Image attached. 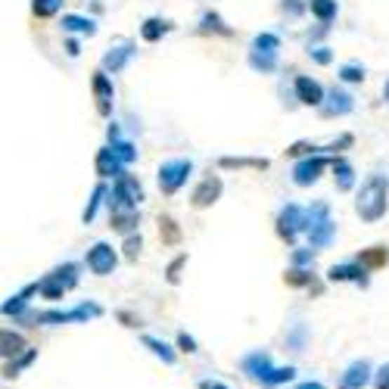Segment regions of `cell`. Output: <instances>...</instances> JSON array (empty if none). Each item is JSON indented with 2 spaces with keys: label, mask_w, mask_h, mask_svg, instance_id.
Returning a JSON list of instances; mask_svg holds the SVG:
<instances>
[{
  "label": "cell",
  "mask_w": 389,
  "mask_h": 389,
  "mask_svg": "<svg viewBox=\"0 0 389 389\" xmlns=\"http://www.w3.org/2000/svg\"><path fill=\"white\" fill-rule=\"evenodd\" d=\"M386 203H389V181L386 175H367L362 190H358V199H355V212L358 218L374 225L386 215Z\"/></svg>",
  "instance_id": "cell-1"
},
{
  "label": "cell",
  "mask_w": 389,
  "mask_h": 389,
  "mask_svg": "<svg viewBox=\"0 0 389 389\" xmlns=\"http://www.w3.org/2000/svg\"><path fill=\"white\" fill-rule=\"evenodd\" d=\"M305 234L312 240L315 249H324L334 243V234H336V225L330 221V209L327 203H315L308 206V225H305Z\"/></svg>",
  "instance_id": "cell-2"
},
{
  "label": "cell",
  "mask_w": 389,
  "mask_h": 389,
  "mask_svg": "<svg viewBox=\"0 0 389 389\" xmlns=\"http://www.w3.org/2000/svg\"><path fill=\"white\" fill-rule=\"evenodd\" d=\"M277 50H280V38L271 32L256 34L249 50V66L256 72H275L277 69Z\"/></svg>",
  "instance_id": "cell-3"
},
{
  "label": "cell",
  "mask_w": 389,
  "mask_h": 389,
  "mask_svg": "<svg viewBox=\"0 0 389 389\" xmlns=\"http://www.w3.org/2000/svg\"><path fill=\"white\" fill-rule=\"evenodd\" d=\"M143 199V187L134 175H119L115 178V187H112V199H110V209L119 212V209H138V203Z\"/></svg>",
  "instance_id": "cell-4"
},
{
  "label": "cell",
  "mask_w": 389,
  "mask_h": 389,
  "mask_svg": "<svg viewBox=\"0 0 389 389\" xmlns=\"http://www.w3.org/2000/svg\"><path fill=\"white\" fill-rule=\"evenodd\" d=\"M190 171H193V162L190 159H169V162H162L159 165V190L165 193V197L178 193L187 184Z\"/></svg>",
  "instance_id": "cell-5"
},
{
  "label": "cell",
  "mask_w": 389,
  "mask_h": 389,
  "mask_svg": "<svg viewBox=\"0 0 389 389\" xmlns=\"http://www.w3.org/2000/svg\"><path fill=\"white\" fill-rule=\"evenodd\" d=\"M243 367H246L249 377L265 380V383H284V380L293 377V367H277V371H275L265 352H256V355H249L246 362H243Z\"/></svg>",
  "instance_id": "cell-6"
},
{
  "label": "cell",
  "mask_w": 389,
  "mask_h": 389,
  "mask_svg": "<svg viewBox=\"0 0 389 389\" xmlns=\"http://www.w3.org/2000/svg\"><path fill=\"white\" fill-rule=\"evenodd\" d=\"M305 225H308V209H302L296 203H286L284 209H280V215H277V234L284 237L286 243L296 240V234H299V230H305Z\"/></svg>",
  "instance_id": "cell-7"
},
{
  "label": "cell",
  "mask_w": 389,
  "mask_h": 389,
  "mask_svg": "<svg viewBox=\"0 0 389 389\" xmlns=\"http://www.w3.org/2000/svg\"><path fill=\"white\" fill-rule=\"evenodd\" d=\"M115 249L110 246V243H93L91 252H88V268L93 271V275H100V277H106V275H112L115 271Z\"/></svg>",
  "instance_id": "cell-8"
},
{
  "label": "cell",
  "mask_w": 389,
  "mask_h": 389,
  "mask_svg": "<svg viewBox=\"0 0 389 389\" xmlns=\"http://www.w3.org/2000/svg\"><path fill=\"white\" fill-rule=\"evenodd\" d=\"M324 169H327V159H324V156H308V159L296 162V169H293V184H299V187L315 184Z\"/></svg>",
  "instance_id": "cell-9"
},
{
  "label": "cell",
  "mask_w": 389,
  "mask_h": 389,
  "mask_svg": "<svg viewBox=\"0 0 389 389\" xmlns=\"http://www.w3.org/2000/svg\"><path fill=\"white\" fill-rule=\"evenodd\" d=\"M296 97L302 100L305 106H324V88L315 78H308V75H296Z\"/></svg>",
  "instance_id": "cell-10"
},
{
  "label": "cell",
  "mask_w": 389,
  "mask_h": 389,
  "mask_svg": "<svg viewBox=\"0 0 389 389\" xmlns=\"http://www.w3.org/2000/svg\"><path fill=\"white\" fill-rule=\"evenodd\" d=\"M91 88H93V97H97L100 115H110V110H112V81H110V75H106V72H97L93 81H91Z\"/></svg>",
  "instance_id": "cell-11"
},
{
  "label": "cell",
  "mask_w": 389,
  "mask_h": 389,
  "mask_svg": "<svg viewBox=\"0 0 389 389\" xmlns=\"http://www.w3.org/2000/svg\"><path fill=\"white\" fill-rule=\"evenodd\" d=\"M97 175L100 178H119V175H125V162L115 156L112 147H103L97 153Z\"/></svg>",
  "instance_id": "cell-12"
},
{
  "label": "cell",
  "mask_w": 389,
  "mask_h": 389,
  "mask_svg": "<svg viewBox=\"0 0 389 389\" xmlns=\"http://www.w3.org/2000/svg\"><path fill=\"white\" fill-rule=\"evenodd\" d=\"M221 197V178H206V181H199V187H197V190H193V206H197V209H206V206H212L215 203V199H218Z\"/></svg>",
  "instance_id": "cell-13"
},
{
  "label": "cell",
  "mask_w": 389,
  "mask_h": 389,
  "mask_svg": "<svg viewBox=\"0 0 389 389\" xmlns=\"http://www.w3.org/2000/svg\"><path fill=\"white\" fill-rule=\"evenodd\" d=\"M134 56V44H119V47H112L110 53L103 56V69L106 72H121L128 66V60Z\"/></svg>",
  "instance_id": "cell-14"
},
{
  "label": "cell",
  "mask_w": 389,
  "mask_h": 389,
  "mask_svg": "<svg viewBox=\"0 0 389 389\" xmlns=\"http://www.w3.org/2000/svg\"><path fill=\"white\" fill-rule=\"evenodd\" d=\"M138 225H140L138 209H119V212L110 215V228L119 230V234H131V230L138 228Z\"/></svg>",
  "instance_id": "cell-15"
},
{
  "label": "cell",
  "mask_w": 389,
  "mask_h": 389,
  "mask_svg": "<svg viewBox=\"0 0 389 389\" xmlns=\"http://www.w3.org/2000/svg\"><path fill=\"white\" fill-rule=\"evenodd\" d=\"M330 280H355V284H367V268L364 265H334L330 268Z\"/></svg>",
  "instance_id": "cell-16"
},
{
  "label": "cell",
  "mask_w": 389,
  "mask_h": 389,
  "mask_svg": "<svg viewBox=\"0 0 389 389\" xmlns=\"http://www.w3.org/2000/svg\"><path fill=\"white\" fill-rule=\"evenodd\" d=\"M330 103H324V115L327 119H334V115H345V112H352V97L349 93H343V91H330Z\"/></svg>",
  "instance_id": "cell-17"
},
{
  "label": "cell",
  "mask_w": 389,
  "mask_h": 389,
  "mask_svg": "<svg viewBox=\"0 0 389 389\" xmlns=\"http://www.w3.org/2000/svg\"><path fill=\"white\" fill-rule=\"evenodd\" d=\"M386 262H389V249L386 246H371V249L358 252V265H364V268H383Z\"/></svg>",
  "instance_id": "cell-18"
},
{
  "label": "cell",
  "mask_w": 389,
  "mask_h": 389,
  "mask_svg": "<svg viewBox=\"0 0 389 389\" xmlns=\"http://www.w3.org/2000/svg\"><path fill=\"white\" fill-rule=\"evenodd\" d=\"M367 383V364L364 362H355L345 371V377H343V389H362Z\"/></svg>",
  "instance_id": "cell-19"
},
{
  "label": "cell",
  "mask_w": 389,
  "mask_h": 389,
  "mask_svg": "<svg viewBox=\"0 0 389 389\" xmlns=\"http://www.w3.org/2000/svg\"><path fill=\"white\" fill-rule=\"evenodd\" d=\"M334 175H336V187L340 190H352L355 187V171L345 159H334Z\"/></svg>",
  "instance_id": "cell-20"
},
{
  "label": "cell",
  "mask_w": 389,
  "mask_h": 389,
  "mask_svg": "<svg viewBox=\"0 0 389 389\" xmlns=\"http://www.w3.org/2000/svg\"><path fill=\"white\" fill-rule=\"evenodd\" d=\"M165 32H169V22H165V19H147V22L140 25V38L147 41V44H156Z\"/></svg>",
  "instance_id": "cell-21"
},
{
  "label": "cell",
  "mask_w": 389,
  "mask_h": 389,
  "mask_svg": "<svg viewBox=\"0 0 389 389\" xmlns=\"http://www.w3.org/2000/svg\"><path fill=\"white\" fill-rule=\"evenodd\" d=\"M308 10H312L324 25H327V22H334V19H336V0H308Z\"/></svg>",
  "instance_id": "cell-22"
},
{
  "label": "cell",
  "mask_w": 389,
  "mask_h": 389,
  "mask_svg": "<svg viewBox=\"0 0 389 389\" xmlns=\"http://www.w3.org/2000/svg\"><path fill=\"white\" fill-rule=\"evenodd\" d=\"M62 28L66 32H78V34H91L97 32V25H93V19H84V16H62Z\"/></svg>",
  "instance_id": "cell-23"
},
{
  "label": "cell",
  "mask_w": 389,
  "mask_h": 389,
  "mask_svg": "<svg viewBox=\"0 0 389 389\" xmlns=\"http://www.w3.org/2000/svg\"><path fill=\"white\" fill-rule=\"evenodd\" d=\"M112 150H115V156H119V159L121 162H125V165H131L134 159H138V150H134V143L131 140H112Z\"/></svg>",
  "instance_id": "cell-24"
},
{
  "label": "cell",
  "mask_w": 389,
  "mask_h": 389,
  "mask_svg": "<svg viewBox=\"0 0 389 389\" xmlns=\"http://www.w3.org/2000/svg\"><path fill=\"white\" fill-rule=\"evenodd\" d=\"M199 32L209 34V32H218V34H230V28H225V22H221L218 13H206L203 22H199Z\"/></svg>",
  "instance_id": "cell-25"
},
{
  "label": "cell",
  "mask_w": 389,
  "mask_h": 389,
  "mask_svg": "<svg viewBox=\"0 0 389 389\" xmlns=\"http://www.w3.org/2000/svg\"><path fill=\"white\" fill-rule=\"evenodd\" d=\"M60 6H62V0H32V13H34V16H41V19L60 13Z\"/></svg>",
  "instance_id": "cell-26"
},
{
  "label": "cell",
  "mask_w": 389,
  "mask_h": 389,
  "mask_svg": "<svg viewBox=\"0 0 389 389\" xmlns=\"http://www.w3.org/2000/svg\"><path fill=\"white\" fill-rule=\"evenodd\" d=\"M103 197H106V187H103V184H97V187H93L91 203H88V209H84V215H81L84 225H91V221H93V215H97V206L103 203Z\"/></svg>",
  "instance_id": "cell-27"
},
{
  "label": "cell",
  "mask_w": 389,
  "mask_h": 389,
  "mask_svg": "<svg viewBox=\"0 0 389 389\" xmlns=\"http://www.w3.org/2000/svg\"><path fill=\"white\" fill-rule=\"evenodd\" d=\"M340 78L349 84H362L364 81V66H358V62H345L340 66Z\"/></svg>",
  "instance_id": "cell-28"
},
{
  "label": "cell",
  "mask_w": 389,
  "mask_h": 389,
  "mask_svg": "<svg viewBox=\"0 0 389 389\" xmlns=\"http://www.w3.org/2000/svg\"><path fill=\"white\" fill-rule=\"evenodd\" d=\"M159 234H162V243H178V237H181V230L171 218H159Z\"/></svg>",
  "instance_id": "cell-29"
},
{
  "label": "cell",
  "mask_w": 389,
  "mask_h": 389,
  "mask_svg": "<svg viewBox=\"0 0 389 389\" xmlns=\"http://www.w3.org/2000/svg\"><path fill=\"white\" fill-rule=\"evenodd\" d=\"M225 169H268L265 159H221Z\"/></svg>",
  "instance_id": "cell-30"
},
{
  "label": "cell",
  "mask_w": 389,
  "mask_h": 389,
  "mask_svg": "<svg viewBox=\"0 0 389 389\" xmlns=\"http://www.w3.org/2000/svg\"><path fill=\"white\" fill-rule=\"evenodd\" d=\"M22 349V336L10 334V330H4V355H16V352Z\"/></svg>",
  "instance_id": "cell-31"
},
{
  "label": "cell",
  "mask_w": 389,
  "mask_h": 389,
  "mask_svg": "<svg viewBox=\"0 0 389 389\" xmlns=\"http://www.w3.org/2000/svg\"><path fill=\"white\" fill-rule=\"evenodd\" d=\"M143 343H147L150 345V349H153L156 352V355H162L165 358V362H175V355H171V352H169V345H165V343H159V340H153V336H143Z\"/></svg>",
  "instance_id": "cell-32"
},
{
  "label": "cell",
  "mask_w": 389,
  "mask_h": 389,
  "mask_svg": "<svg viewBox=\"0 0 389 389\" xmlns=\"http://www.w3.org/2000/svg\"><path fill=\"white\" fill-rule=\"evenodd\" d=\"M308 280H312V277H308L305 271H299V268L286 271V284H290V286H302V284H308Z\"/></svg>",
  "instance_id": "cell-33"
},
{
  "label": "cell",
  "mask_w": 389,
  "mask_h": 389,
  "mask_svg": "<svg viewBox=\"0 0 389 389\" xmlns=\"http://www.w3.org/2000/svg\"><path fill=\"white\" fill-rule=\"evenodd\" d=\"M138 252H140V237L128 234V240H125V256H128V258H138Z\"/></svg>",
  "instance_id": "cell-34"
},
{
  "label": "cell",
  "mask_w": 389,
  "mask_h": 389,
  "mask_svg": "<svg viewBox=\"0 0 389 389\" xmlns=\"http://www.w3.org/2000/svg\"><path fill=\"white\" fill-rule=\"evenodd\" d=\"M308 53H312V60H315V62H321V66H327V62L334 60L327 47H312V50H308Z\"/></svg>",
  "instance_id": "cell-35"
},
{
  "label": "cell",
  "mask_w": 389,
  "mask_h": 389,
  "mask_svg": "<svg viewBox=\"0 0 389 389\" xmlns=\"http://www.w3.org/2000/svg\"><path fill=\"white\" fill-rule=\"evenodd\" d=\"M184 262H187V256H178L175 262L169 265V280H171V284H175V280H178V271H181V265H184Z\"/></svg>",
  "instance_id": "cell-36"
},
{
  "label": "cell",
  "mask_w": 389,
  "mask_h": 389,
  "mask_svg": "<svg viewBox=\"0 0 389 389\" xmlns=\"http://www.w3.org/2000/svg\"><path fill=\"white\" fill-rule=\"evenodd\" d=\"M284 10H290L293 16H296V13L302 10V6H299V0H284Z\"/></svg>",
  "instance_id": "cell-37"
},
{
  "label": "cell",
  "mask_w": 389,
  "mask_h": 389,
  "mask_svg": "<svg viewBox=\"0 0 389 389\" xmlns=\"http://www.w3.org/2000/svg\"><path fill=\"white\" fill-rule=\"evenodd\" d=\"M178 343H181V349H184V352H193V340H190L187 334H181V340H178Z\"/></svg>",
  "instance_id": "cell-38"
},
{
  "label": "cell",
  "mask_w": 389,
  "mask_h": 389,
  "mask_svg": "<svg viewBox=\"0 0 389 389\" xmlns=\"http://www.w3.org/2000/svg\"><path fill=\"white\" fill-rule=\"evenodd\" d=\"M380 389H389V367L380 371Z\"/></svg>",
  "instance_id": "cell-39"
},
{
  "label": "cell",
  "mask_w": 389,
  "mask_h": 389,
  "mask_svg": "<svg viewBox=\"0 0 389 389\" xmlns=\"http://www.w3.org/2000/svg\"><path fill=\"white\" fill-rule=\"evenodd\" d=\"M293 258H296V265H302V262H312V252H296V256H293Z\"/></svg>",
  "instance_id": "cell-40"
},
{
  "label": "cell",
  "mask_w": 389,
  "mask_h": 389,
  "mask_svg": "<svg viewBox=\"0 0 389 389\" xmlns=\"http://www.w3.org/2000/svg\"><path fill=\"white\" fill-rule=\"evenodd\" d=\"M66 50H69V56H78V41H69Z\"/></svg>",
  "instance_id": "cell-41"
},
{
  "label": "cell",
  "mask_w": 389,
  "mask_h": 389,
  "mask_svg": "<svg viewBox=\"0 0 389 389\" xmlns=\"http://www.w3.org/2000/svg\"><path fill=\"white\" fill-rule=\"evenodd\" d=\"M199 389H225V386H221V383H209V380H206V383L199 386Z\"/></svg>",
  "instance_id": "cell-42"
},
{
  "label": "cell",
  "mask_w": 389,
  "mask_h": 389,
  "mask_svg": "<svg viewBox=\"0 0 389 389\" xmlns=\"http://www.w3.org/2000/svg\"><path fill=\"white\" fill-rule=\"evenodd\" d=\"M299 389H324V386H321V383H302Z\"/></svg>",
  "instance_id": "cell-43"
},
{
  "label": "cell",
  "mask_w": 389,
  "mask_h": 389,
  "mask_svg": "<svg viewBox=\"0 0 389 389\" xmlns=\"http://www.w3.org/2000/svg\"><path fill=\"white\" fill-rule=\"evenodd\" d=\"M386 100H389V81H386Z\"/></svg>",
  "instance_id": "cell-44"
}]
</instances>
